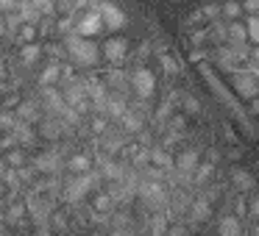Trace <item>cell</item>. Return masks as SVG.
<instances>
[{
  "instance_id": "5",
  "label": "cell",
  "mask_w": 259,
  "mask_h": 236,
  "mask_svg": "<svg viewBox=\"0 0 259 236\" xmlns=\"http://www.w3.org/2000/svg\"><path fill=\"white\" fill-rule=\"evenodd\" d=\"M98 14H101L103 25H106L109 31H120L125 25V14L120 6H114V3H98Z\"/></svg>"
},
{
  "instance_id": "37",
  "label": "cell",
  "mask_w": 259,
  "mask_h": 236,
  "mask_svg": "<svg viewBox=\"0 0 259 236\" xmlns=\"http://www.w3.org/2000/svg\"><path fill=\"white\" fill-rule=\"evenodd\" d=\"M206 39H209V31H206V28H201V31H192V34H190V42H192V45H203Z\"/></svg>"
},
{
  "instance_id": "29",
  "label": "cell",
  "mask_w": 259,
  "mask_h": 236,
  "mask_svg": "<svg viewBox=\"0 0 259 236\" xmlns=\"http://www.w3.org/2000/svg\"><path fill=\"white\" fill-rule=\"evenodd\" d=\"M192 217H195V219H206L209 217V200H206V197L192 206Z\"/></svg>"
},
{
  "instance_id": "49",
  "label": "cell",
  "mask_w": 259,
  "mask_h": 236,
  "mask_svg": "<svg viewBox=\"0 0 259 236\" xmlns=\"http://www.w3.org/2000/svg\"><path fill=\"white\" fill-rule=\"evenodd\" d=\"M20 214H25V208L23 206H14L12 208V217H20Z\"/></svg>"
},
{
  "instance_id": "28",
  "label": "cell",
  "mask_w": 259,
  "mask_h": 236,
  "mask_svg": "<svg viewBox=\"0 0 259 236\" xmlns=\"http://www.w3.org/2000/svg\"><path fill=\"white\" fill-rule=\"evenodd\" d=\"M59 73H62V67H59V64H51V67L42 73V86H51L53 81L59 78Z\"/></svg>"
},
{
  "instance_id": "43",
  "label": "cell",
  "mask_w": 259,
  "mask_h": 236,
  "mask_svg": "<svg viewBox=\"0 0 259 236\" xmlns=\"http://www.w3.org/2000/svg\"><path fill=\"white\" fill-rule=\"evenodd\" d=\"M170 128L181 131V128H184V117H181V114H179V117H170Z\"/></svg>"
},
{
  "instance_id": "46",
  "label": "cell",
  "mask_w": 259,
  "mask_h": 236,
  "mask_svg": "<svg viewBox=\"0 0 259 236\" xmlns=\"http://www.w3.org/2000/svg\"><path fill=\"white\" fill-rule=\"evenodd\" d=\"M167 236H187V228H170Z\"/></svg>"
},
{
  "instance_id": "44",
  "label": "cell",
  "mask_w": 259,
  "mask_h": 236,
  "mask_svg": "<svg viewBox=\"0 0 259 236\" xmlns=\"http://www.w3.org/2000/svg\"><path fill=\"white\" fill-rule=\"evenodd\" d=\"M9 161H12V164H14V167H23V156H20V153H17V150H14V153H12V156H9Z\"/></svg>"
},
{
  "instance_id": "26",
  "label": "cell",
  "mask_w": 259,
  "mask_h": 236,
  "mask_svg": "<svg viewBox=\"0 0 259 236\" xmlns=\"http://www.w3.org/2000/svg\"><path fill=\"white\" fill-rule=\"evenodd\" d=\"M212 164H198V167H195V172H192V175H195V184H206V181L209 178H212Z\"/></svg>"
},
{
  "instance_id": "30",
  "label": "cell",
  "mask_w": 259,
  "mask_h": 236,
  "mask_svg": "<svg viewBox=\"0 0 259 236\" xmlns=\"http://www.w3.org/2000/svg\"><path fill=\"white\" fill-rule=\"evenodd\" d=\"M39 53H42V47H39V45H25V50H23V62H25V64H34L36 58H39Z\"/></svg>"
},
{
  "instance_id": "48",
  "label": "cell",
  "mask_w": 259,
  "mask_h": 236,
  "mask_svg": "<svg viewBox=\"0 0 259 236\" xmlns=\"http://www.w3.org/2000/svg\"><path fill=\"white\" fill-rule=\"evenodd\" d=\"M9 31H6V20H3V14H0V36H6Z\"/></svg>"
},
{
  "instance_id": "6",
  "label": "cell",
  "mask_w": 259,
  "mask_h": 236,
  "mask_svg": "<svg viewBox=\"0 0 259 236\" xmlns=\"http://www.w3.org/2000/svg\"><path fill=\"white\" fill-rule=\"evenodd\" d=\"M231 86H234V92L240 97H248V100H253L256 97V92H259V84H256V78H253L251 73H234L231 75Z\"/></svg>"
},
{
  "instance_id": "52",
  "label": "cell",
  "mask_w": 259,
  "mask_h": 236,
  "mask_svg": "<svg viewBox=\"0 0 259 236\" xmlns=\"http://www.w3.org/2000/svg\"><path fill=\"white\" fill-rule=\"evenodd\" d=\"M112 236H128V230H114Z\"/></svg>"
},
{
  "instance_id": "34",
  "label": "cell",
  "mask_w": 259,
  "mask_h": 236,
  "mask_svg": "<svg viewBox=\"0 0 259 236\" xmlns=\"http://www.w3.org/2000/svg\"><path fill=\"white\" fill-rule=\"evenodd\" d=\"M242 14H248V17H253V14H259V0H242Z\"/></svg>"
},
{
  "instance_id": "40",
  "label": "cell",
  "mask_w": 259,
  "mask_h": 236,
  "mask_svg": "<svg viewBox=\"0 0 259 236\" xmlns=\"http://www.w3.org/2000/svg\"><path fill=\"white\" fill-rule=\"evenodd\" d=\"M162 64H164V70H167L170 75H176V73H179V64H176L170 56H162Z\"/></svg>"
},
{
  "instance_id": "24",
  "label": "cell",
  "mask_w": 259,
  "mask_h": 236,
  "mask_svg": "<svg viewBox=\"0 0 259 236\" xmlns=\"http://www.w3.org/2000/svg\"><path fill=\"white\" fill-rule=\"evenodd\" d=\"M120 120H123V128H125V131H140V128H142V117H140V114L125 111Z\"/></svg>"
},
{
  "instance_id": "9",
  "label": "cell",
  "mask_w": 259,
  "mask_h": 236,
  "mask_svg": "<svg viewBox=\"0 0 259 236\" xmlns=\"http://www.w3.org/2000/svg\"><path fill=\"white\" fill-rule=\"evenodd\" d=\"M125 50H128V42L120 39V36H112V39L103 45V53H106V58H109V62H114V64H120V62L125 58Z\"/></svg>"
},
{
  "instance_id": "33",
  "label": "cell",
  "mask_w": 259,
  "mask_h": 236,
  "mask_svg": "<svg viewBox=\"0 0 259 236\" xmlns=\"http://www.w3.org/2000/svg\"><path fill=\"white\" fill-rule=\"evenodd\" d=\"M42 50H45L48 56H53V64H56V62H62V58L67 56V53H64V50H62V47H59V45H45V47H42Z\"/></svg>"
},
{
  "instance_id": "20",
  "label": "cell",
  "mask_w": 259,
  "mask_h": 236,
  "mask_svg": "<svg viewBox=\"0 0 259 236\" xmlns=\"http://www.w3.org/2000/svg\"><path fill=\"white\" fill-rule=\"evenodd\" d=\"M109 86H112L117 95H128V84H125V75L120 73V70H114V73H109Z\"/></svg>"
},
{
  "instance_id": "4",
  "label": "cell",
  "mask_w": 259,
  "mask_h": 236,
  "mask_svg": "<svg viewBox=\"0 0 259 236\" xmlns=\"http://www.w3.org/2000/svg\"><path fill=\"white\" fill-rule=\"evenodd\" d=\"M131 86H134V92L142 97V100H148V97L156 92V81H153V73L145 67H140L134 75H131Z\"/></svg>"
},
{
  "instance_id": "53",
  "label": "cell",
  "mask_w": 259,
  "mask_h": 236,
  "mask_svg": "<svg viewBox=\"0 0 259 236\" xmlns=\"http://www.w3.org/2000/svg\"><path fill=\"white\" fill-rule=\"evenodd\" d=\"M253 236H259V225H256V228H253Z\"/></svg>"
},
{
  "instance_id": "17",
  "label": "cell",
  "mask_w": 259,
  "mask_h": 236,
  "mask_svg": "<svg viewBox=\"0 0 259 236\" xmlns=\"http://www.w3.org/2000/svg\"><path fill=\"white\" fill-rule=\"evenodd\" d=\"M220 236H242V225L237 217H223L220 219Z\"/></svg>"
},
{
  "instance_id": "25",
  "label": "cell",
  "mask_w": 259,
  "mask_h": 236,
  "mask_svg": "<svg viewBox=\"0 0 259 236\" xmlns=\"http://www.w3.org/2000/svg\"><path fill=\"white\" fill-rule=\"evenodd\" d=\"M42 134H45L48 139H56V136H62V123H56V120H45V125H42Z\"/></svg>"
},
{
  "instance_id": "19",
  "label": "cell",
  "mask_w": 259,
  "mask_h": 236,
  "mask_svg": "<svg viewBox=\"0 0 259 236\" xmlns=\"http://www.w3.org/2000/svg\"><path fill=\"white\" fill-rule=\"evenodd\" d=\"M36 167L45 169V172H59V169H62V161L56 158V153H48V156L36 158Z\"/></svg>"
},
{
  "instance_id": "31",
  "label": "cell",
  "mask_w": 259,
  "mask_h": 236,
  "mask_svg": "<svg viewBox=\"0 0 259 236\" xmlns=\"http://www.w3.org/2000/svg\"><path fill=\"white\" fill-rule=\"evenodd\" d=\"M103 175H106V178H114V181H120L123 178V167H120V164H103Z\"/></svg>"
},
{
  "instance_id": "36",
  "label": "cell",
  "mask_w": 259,
  "mask_h": 236,
  "mask_svg": "<svg viewBox=\"0 0 259 236\" xmlns=\"http://www.w3.org/2000/svg\"><path fill=\"white\" fill-rule=\"evenodd\" d=\"M151 158L159 164V167H170V164H173V161H170V156H167L164 150H153V153H151Z\"/></svg>"
},
{
  "instance_id": "38",
  "label": "cell",
  "mask_w": 259,
  "mask_h": 236,
  "mask_svg": "<svg viewBox=\"0 0 259 236\" xmlns=\"http://www.w3.org/2000/svg\"><path fill=\"white\" fill-rule=\"evenodd\" d=\"M184 108H187V114H198V111H201V106H198V100L192 95H184Z\"/></svg>"
},
{
  "instance_id": "7",
  "label": "cell",
  "mask_w": 259,
  "mask_h": 236,
  "mask_svg": "<svg viewBox=\"0 0 259 236\" xmlns=\"http://www.w3.org/2000/svg\"><path fill=\"white\" fill-rule=\"evenodd\" d=\"M95 184V175H78L75 181H70L67 189H64V197H67L70 203H78L81 197L90 192V186Z\"/></svg>"
},
{
  "instance_id": "13",
  "label": "cell",
  "mask_w": 259,
  "mask_h": 236,
  "mask_svg": "<svg viewBox=\"0 0 259 236\" xmlns=\"http://www.w3.org/2000/svg\"><path fill=\"white\" fill-rule=\"evenodd\" d=\"M45 106L51 108L53 114H62V117H64V111H67L64 95H62V92H56L53 86H45Z\"/></svg>"
},
{
  "instance_id": "32",
  "label": "cell",
  "mask_w": 259,
  "mask_h": 236,
  "mask_svg": "<svg viewBox=\"0 0 259 236\" xmlns=\"http://www.w3.org/2000/svg\"><path fill=\"white\" fill-rule=\"evenodd\" d=\"M17 123H20V120H14L12 114H6V111L0 114V128H3V131H9V134H12L14 128H17Z\"/></svg>"
},
{
  "instance_id": "35",
  "label": "cell",
  "mask_w": 259,
  "mask_h": 236,
  "mask_svg": "<svg viewBox=\"0 0 259 236\" xmlns=\"http://www.w3.org/2000/svg\"><path fill=\"white\" fill-rule=\"evenodd\" d=\"M34 34H36L34 25H23V28H20V34H17V39L20 42H28V45H31V42H34Z\"/></svg>"
},
{
  "instance_id": "1",
  "label": "cell",
  "mask_w": 259,
  "mask_h": 236,
  "mask_svg": "<svg viewBox=\"0 0 259 236\" xmlns=\"http://www.w3.org/2000/svg\"><path fill=\"white\" fill-rule=\"evenodd\" d=\"M64 50H67L78 64H95L98 56H101L98 45H92L90 39H84V36H78V34H67V36H64Z\"/></svg>"
},
{
  "instance_id": "23",
  "label": "cell",
  "mask_w": 259,
  "mask_h": 236,
  "mask_svg": "<svg viewBox=\"0 0 259 236\" xmlns=\"http://www.w3.org/2000/svg\"><path fill=\"white\" fill-rule=\"evenodd\" d=\"M67 169H73L75 175H84L87 169H90V158H87V156H73L67 161Z\"/></svg>"
},
{
  "instance_id": "50",
  "label": "cell",
  "mask_w": 259,
  "mask_h": 236,
  "mask_svg": "<svg viewBox=\"0 0 259 236\" xmlns=\"http://www.w3.org/2000/svg\"><path fill=\"white\" fill-rule=\"evenodd\" d=\"M251 111L259 114V97H253V100H251Z\"/></svg>"
},
{
  "instance_id": "11",
  "label": "cell",
  "mask_w": 259,
  "mask_h": 236,
  "mask_svg": "<svg viewBox=\"0 0 259 236\" xmlns=\"http://www.w3.org/2000/svg\"><path fill=\"white\" fill-rule=\"evenodd\" d=\"M229 47H245L248 45V28L242 23H229V39H226Z\"/></svg>"
},
{
  "instance_id": "47",
  "label": "cell",
  "mask_w": 259,
  "mask_h": 236,
  "mask_svg": "<svg viewBox=\"0 0 259 236\" xmlns=\"http://www.w3.org/2000/svg\"><path fill=\"white\" fill-rule=\"evenodd\" d=\"M251 214H253V217H259V197L251 203Z\"/></svg>"
},
{
  "instance_id": "27",
  "label": "cell",
  "mask_w": 259,
  "mask_h": 236,
  "mask_svg": "<svg viewBox=\"0 0 259 236\" xmlns=\"http://www.w3.org/2000/svg\"><path fill=\"white\" fill-rule=\"evenodd\" d=\"M245 28H248V39H251V42H256V45H259V14L248 17Z\"/></svg>"
},
{
  "instance_id": "22",
  "label": "cell",
  "mask_w": 259,
  "mask_h": 236,
  "mask_svg": "<svg viewBox=\"0 0 259 236\" xmlns=\"http://www.w3.org/2000/svg\"><path fill=\"white\" fill-rule=\"evenodd\" d=\"M12 136H14V142H25V145H31V142H34V131H31L28 123H23V120H20L17 128L12 131Z\"/></svg>"
},
{
  "instance_id": "18",
  "label": "cell",
  "mask_w": 259,
  "mask_h": 236,
  "mask_svg": "<svg viewBox=\"0 0 259 236\" xmlns=\"http://www.w3.org/2000/svg\"><path fill=\"white\" fill-rule=\"evenodd\" d=\"M209 36H212L214 42H220V45H226V39H229V25L223 23V20H214L212 25H209Z\"/></svg>"
},
{
  "instance_id": "10",
  "label": "cell",
  "mask_w": 259,
  "mask_h": 236,
  "mask_svg": "<svg viewBox=\"0 0 259 236\" xmlns=\"http://www.w3.org/2000/svg\"><path fill=\"white\" fill-rule=\"evenodd\" d=\"M140 195L145 197L151 206H164V200H167V197H164V189L156 184V181H148V184H142V186H140Z\"/></svg>"
},
{
  "instance_id": "41",
  "label": "cell",
  "mask_w": 259,
  "mask_h": 236,
  "mask_svg": "<svg viewBox=\"0 0 259 236\" xmlns=\"http://www.w3.org/2000/svg\"><path fill=\"white\" fill-rule=\"evenodd\" d=\"M20 6V0H0V12H14V9Z\"/></svg>"
},
{
  "instance_id": "45",
  "label": "cell",
  "mask_w": 259,
  "mask_h": 236,
  "mask_svg": "<svg viewBox=\"0 0 259 236\" xmlns=\"http://www.w3.org/2000/svg\"><path fill=\"white\" fill-rule=\"evenodd\" d=\"M190 58H192V62H198V64H201L203 58H206V50H192V56H190Z\"/></svg>"
},
{
  "instance_id": "12",
  "label": "cell",
  "mask_w": 259,
  "mask_h": 236,
  "mask_svg": "<svg viewBox=\"0 0 259 236\" xmlns=\"http://www.w3.org/2000/svg\"><path fill=\"white\" fill-rule=\"evenodd\" d=\"M198 164H201V156H198V150H184L179 158H176V167H179V172H184V175H192Z\"/></svg>"
},
{
  "instance_id": "39",
  "label": "cell",
  "mask_w": 259,
  "mask_h": 236,
  "mask_svg": "<svg viewBox=\"0 0 259 236\" xmlns=\"http://www.w3.org/2000/svg\"><path fill=\"white\" fill-rule=\"evenodd\" d=\"M112 195H101V197H98V203H95V206L98 208H101V211H106V208H112Z\"/></svg>"
},
{
  "instance_id": "3",
  "label": "cell",
  "mask_w": 259,
  "mask_h": 236,
  "mask_svg": "<svg viewBox=\"0 0 259 236\" xmlns=\"http://www.w3.org/2000/svg\"><path fill=\"white\" fill-rule=\"evenodd\" d=\"M103 31V20L101 14H98V9H87L84 14H81L78 25H75V34L78 36H98Z\"/></svg>"
},
{
  "instance_id": "16",
  "label": "cell",
  "mask_w": 259,
  "mask_h": 236,
  "mask_svg": "<svg viewBox=\"0 0 259 236\" xmlns=\"http://www.w3.org/2000/svg\"><path fill=\"white\" fill-rule=\"evenodd\" d=\"M242 14V6L237 0H226L223 6H220V20H229V23H237Z\"/></svg>"
},
{
  "instance_id": "2",
  "label": "cell",
  "mask_w": 259,
  "mask_h": 236,
  "mask_svg": "<svg viewBox=\"0 0 259 236\" xmlns=\"http://www.w3.org/2000/svg\"><path fill=\"white\" fill-rule=\"evenodd\" d=\"M64 100L73 111H87L90 108V97H87V89L78 78H64Z\"/></svg>"
},
{
  "instance_id": "51",
  "label": "cell",
  "mask_w": 259,
  "mask_h": 236,
  "mask_svg": "<svg viewBox=\"0 0 259 236\" xmlns=\"http://www.w3.org/2000/svg\"><path fill=\"white\" fill-rule=\"evenodd\" d=\"M3 175H6V161L0 158V178H3Z\"/></svg>"
},
{
  "instance_id": "8",
  "label": "cell",
  "mask_w": 259,
  "mask_h": 236,
  "mask_svg": "<svg viewBox=\"0 0 259 236\" xmlns=\"http://www.w3.org/2000/svg\"><path fill=\"white\" fill-rule=\"evenodd\" d=\"M14 14H17V20L23 25H36V23H42V14L36 12V6L31 3V0H20V6L14 9Z\"/></svg>"
},
{
  "instance_id": "42",
  "label": "cell",
  "mask_w": 259,
  "mask_h": 236,
  "mask_svg": "<svg viewBox=\"0 0 259 236\" xmlns=\"http://www.w3.org/2000/svg\"><path fill=\"white\" fill-rule=\"evenodd\" d=\"M164 233V217L159 214L156 219H153V236H162Z\"/></svg>"
},
{
  "instance_id": "21",
  "label": "cell",
  "mask_w": 259,
  "mask_h": 236,
  "mask_svg": "<svg viewBox=\"0 0 259 236\" xmlns=\"http://www.w3.org/2000/svg\"><path fill=\"white\" fill-rule=\"evenodd\" d=\"M17 111H20V117H23V123H36V120H39V111H36L34 100L20 103V106H17Z\"/></svg>"
},
{
  "instance_id": "15",
  "label": "cell",
  "mask_w": 259,
  "mask_h": 236,
  "mask_svg": "<svg viewBox=\"0 0 259 236\" xmlns=\"http://www.w3.org/2000/svg\"><path fill=\"white\" fill-rule=\"evenodd\" d=\"M106 111L112 114V117H123V114L128 111V106H125V95L112 92V95H109V103H106Z\"/></svg>"
},
{
  "instance_id": "14",
  "label": "cell",
  "mask_w": 259,
  "mask_h": 236,
  "mask_svg": "<svg viewBox=\"0 0 259 236\" xmlns=\"http://www.w3.org/2000/svg\"><path fill=\"white\" fill-rule=\"evenodd\" d=\"M231 181H234V186H237L240 192H248V189H253V186H256V181L251 178V172H245L242 167H234V169H231Z\"/></svg>"
}]
</instances>
